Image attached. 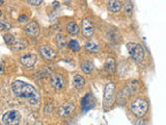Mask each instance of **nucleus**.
<instances>
[{
    "instance_id": "nucleus-1",
    "label": "nucleus",
    "mask_w": 166,
    "mask_h": 125,
    "mask_svg": "<svg viewBox=\"0 0 166 125\" xmlns=\"http://www.w3.org/2000/svg\"><path fill=\"white\" fill-rule=\"evenodd\" d=\"M11 90L17 97L29 99L30 102H38L39 101V93L31 84L27 82L16 80L11 84Z\"/></svg>"
},
{
    "instance_id": "nucleus-2",
    "label": "nucleus",
    "mask_w": 166,
    "mask_h": 125,
    "mask_svg": "<svg viewBox=\"0 0 166 125\" xmlns=\"http://www.w3.org/2000/svg\"><path fill=\"white\" fill-rule=\"evenodd\" d=\"M130 109L134 116H136V117H138V118H141L147 113L148 103L147 102V100H144V99L137 98L132 102Z\"/></svg>"
},
{
    "instance_id": "nucleus-3",
    "label": "nucleus",
    "mask_w": 166,
    "mask_h": 125,
    "mask_svg": "<svg viewBox=\"0 0 166 125\" xmlns=\"http://www.w3.org/2000/svg\"><path fill=\"white\" fill-rule=\"evenodd\" d=\"M114 92H115V84L113 82H109V84H106L104 90V98H103V106H104V110L109 109V107H111L114 104V101H115Z\"/></svg>"
},
{
    "instance_id": "nucleus-4",
    "label": "nucleus",
    "mask_w": 166,
    "mask_h": 125,
    "mask_svg": "<svg viewBox=\"0 0 166 125\" xmlns=\"http://www.w3.org/2000/svg\"><path fill=\"white\" fill-rule=\"evenodd\" d=\"M127 49L129 51V54L131 55L134 61L136 62H141L144 58L145 51L144 48L138 43H128L127 44Z\"/></svg>"
},
{
    "instance_id": "nucleus-5",
    "label": "nucleus",
    "mask_w": 166,
    "mask_h": 125,
    "mask_svg": "<svg viewBox=\"0 0 166 125\" xmlns=\"http://www.w3.org/2000/svg\"><path fill=\"white\" fill-rule=\"evenodd\" d=\"M21 121V115L18 110H8L2 116V123L5 125H17Z\"/></svg>"
},
{
    "instance_id": "nucleus-6",
    "label": "nucleus",
    "mask_w": 166,
    "mask_h": 125,
    "mask_svg": "<svg viewBox=\"0 0 166 125\" xmlns=\"http://www.w3.org/2000/svg\"><path fill=\"white\" fill-rule=\"evenodd\" d=\"M81 30L85 38H91L94 32V26L89 18H84L81 21Z\"/></svg>"
},
{
    "instance_id": "nucleus-7",
    "label": "nucleus",
    "mask_w": 166,
    "mask_h": 125,
    "mask_svg": "<svg viewBox=\"0 0 166 125\" xmlns=\"http://www.w3.org/2000/svg\"><path fill=\"white\" fill-rule=\"evenodd\" d=\"M51 86L55 90L61 91L67 86V81H65L64 77L61 74L54 73V74H52V76H51Z\"/></svg>"
},
{
    "instance_id": "nucleus-8",
    "label": "nucleus",
    "mask_w": 166,
    "mask_h": 125,
    "mask_svg": "<svg viewBox=\"0 0 166 125\" xmlns=\"http://www.w3.org/2000/svg\"><path fill=\"white\" fill-rule=\"evenodd\" d=\"M94 103H96V100H94L93 94H86L81 101V107H82L83 113H87L88 110L93 109Z\"/></svg>"
},
{
    "instance_id": "nucleus-9",
    "label": "nucleus",
    "mask_w": 166,
    "mask_h": 125,
    "mask_svg": "<svg viewBox=\"0 0 166 125\" xmlns=\"http://www.w3.org/2000/svg\"><path fill=\"white\" fill-rule=\"evenodd\" d=\"M76 110L75 104L72 102H68V103H64L62 106L58 109V115L61 118H65L71 116L74 113V110Z\"/></svg>"
},
{
    "instance_id": "nucleus-10",
    "label": "nucleus",
    "mask_w": 166,
    "mask_h": 125,
    "mask_svg": "<svg viewBox=\"0 0 166 125\" xmlns=\"http://www.w3.org/2000/svg\"><path fill=\"white\" fill-rule=\"evenodd\" d=\"M25 32H26V35L28 37H30V38H35V37H38L39 33V24L34 21L28 23L26 26H25Z\"/></svg>"
},
{
    "instance_id": "nucleus-11",
    "label": "nucleus",
    "mask_w": 166,
    "mask_h": 125,
    "mask_svg": "<svg viewBox=\"0 0 166 125\" xmlns=\"http://www.w3.org/2000/svg\"><path fill=\"white\" fill-rule=\"evenodd\" d=\"M39 53L42 54V56L45 59H48V61H52L56 58V52L55 50L52 49L49 46H41L39 47Z\"/></svg>"
},
{
    "instance_id": "nucleus-12",
    "label": "nucleus",
    "mask_w": 166,
    "mask_h": 125,
    "mask_svg": "<svg viewBox=\"0 0 166 125\" xmlns=\"http://www.w3.org/2000/svg\"><path fill=\"white\" fill-rule=\"evenodd\" d=\"M20 62L23 66L27 67V68H31L35 65L36 62V55L33 54V53H28V54L23 55L21 58H20Z\"/></svg>"
},
{
    "instance_id": "nucleus-13",
    "label": "nucleus",
    "mask_w": 166,
    "mask_h": 125,
    "mask_svg": "<svg viewBox=\"0 0 166 125\" xmlns=\"http://www.w3.org/2000/svg\"><path fill=\"white\" fill-rule=\"evenodd\" d=\"M105 70L108 74L113 75L115 73V59L113 58H107L105 61Z\"/></svg>"
},
{
    "instance_id": "nucleus-14",
    "label": "nucleus",
    "mask_w": 166,
    "mask_h": 125,
    "mask_svg": "<svg viewBox=\"0 0 166 125\" xmlns=\"http://www.w3.org/2000/svg\"><path fill=\"white\" fill-rule=\"evenodd\" d=\"M85 84H86V80L80 74H76L73 77V86L76 90H81L85 86Z\"/></svg>"
},
{
    "instance_id": "nucleus-15",
    "label": "nucleus",
    "mask_w": 166,
    "mask_h": 125,
    "mask_svg": "<svg viewBox=\"0 0 166 125\" xmlns=\"http://www.w3.org/2000/svg\"><path fill=\"white\" fill-rule=\"evenodd\" d=\"M107 7L110 13H118L122 10V3L119 0H109Z\"/></svg>"
},
{
    "instance_id": "nucleus-16",
    "label": "nucleus",
    "mask_w": 166,
    "mask_h": 125,
    "mask_svg": "<svg viewBox=\"0 0 166 125\" xmlns=\"http://www.w3.org/2000/svg\"><path fill=\"white\" fill-rule=\"evenodd\" d=\"M85 49L87 51H89V52L97 53L101 50V46H100V44L97 41L91 40V41H88L87 43L85 44Z\"/></svg>"
},
{
    "instance_id": "nucleus-17",
    "label": "nucleus",
    "mask_w": 166,
    "mask_h": 125,
    "mask_svg": "<svg viewBox=\"0 0 166 125\" xmlns=\"http://www.w3.org/2000/svg\"><path fill=\"white\" fill-rule=\"evenodd\" d=\"M67 30H68V32L71 33L72 36H77L80 32V28L78 26V24L73 21L68 22L67 24Z\"/></svg>"
},
{
    "instance_id": "nucleus-18",
    "label": "nucleus",
    "mask_w": 166,
    "mask_h": 125,
    "mask_svg": "<svg viewBox=\"0 0 166 125\" xmlns=\"http://www.w3.org/2000/svg\"><path fill=\"white\" fill-rule=\"evenodd\" d=\"M27 42L26 41H24V40H22V39H17L15 40V42L13 43V48H14V50H22V49H24V48H26L27 47Z\"/></svg>"
},
{
    "instance_id": "nucleus-19",
    "label": "nucleus",
    "mask_w": 166,
    "mask_h": 125,
    "mask_svg": "<svg viewBox=\"0 0 166 125\" xmlns=\"http://www.w3.org/2000/svg\"><path fill=\"white\" fill-rule=\"evenodd\" d=\"M81 69L86 74H90L93 70V64L89 61H85L81 64Z\"/></svg>"
},
{
    "instance_id": "nucleus-20",
    "label": "nucleus",
    "mask_w": 166,
    "mask_h": 125,
    "mask_svg": "<svg viewBox=\"0 0 166 125\" xmlns=\"http://www.w3.org/2000/svg\"><path fill=\"white\" fill-rule=\"evenodd\" d=\"M68 48L72 51H74V52H78L80 50L79 42L77 41V40H71V41L68 42Z\"/></svg>"
},
{
    "instance_id": "nucleus-21",
    "label": "nucleus",
    "mask_w": 166,
    "mask_h": 125,
    "mask_svg": "<svg viewBox=\"0 0 166 125\" xmlns=\"http://www.w3.org/2000/svg\"><path fill=\"white\" fill-rule=\"evenodd\" d=\"M56 43L59 47L62 48L67 45V42H65V38L62 35H58L56 37Z\"/></svg>"
},
{
    "instance_id": "nucleus-22",
    "label": "nucleus",
    "mask_w": 166,
    "mask_h": 125,
    "mask_svg": "<svg viewBox=\"0 0 166 125\" xmlns=\"http://www.w3.org/2000/svg\"><path fill=\"white\" fill-rule=\"evenodd\" d=\"M4 41L5 43H6V45H8V46H11L13 45V43L15 42V38H14L13 35H10V33H6V35H4Z\"/></svg>"
},
{
    "instance_id": "nucleus-23",
    "label": "nucleus",
    "mask_w": 166,
    "mask_h": 125,
    "mask_svg": "<svg viewBox=\"0 0 166 125\" xmlns=\"http://www.w3.org/2000/svg\"><path fill=\"white\" fill-rule=\"evenodd\" d=\"M125 12L128 16H131L133 13V5L130 1H129V0L125 3Z\"/></svg>"
},
{
    "instance_id": "nucleus-24",
    "label": "nucleus",
    "mask_w": 166,
    "mask_h": 125,
    "mask_svg": "<svg viewBox=\"0 0 166 125\" xmlns=\"http://www.w3.org/2000/svg\"><path fill=\"white\" fill-rule=\"evenodd\" d=\"M11 28V24L7 21H0V30H6Z\"/></svg>"
},
{
    "instance_id": "nucleus-25",
    "label": "nucleus",
    "mask_w": 166,
    "mask_h": 125,
    "mask_svg": "<svg viewBox=\"0 0 166 125\" xmlns=\"http://www.w3.org/2000/svg\"><path fill=\"white\" fill-rule=\"evenodd\" d=\"M29 4L33 5V6H39L42 4L43 0H26Z\"/></svg>"
},
{
    "instance_id": "nucleus-26",
    "label": "nucleus",
    "mask_w": 166,
    "mask_h": 125,
    "mask_svg": "<svg viewBox=\"0 0 166 125\" xmlns=\"http://www.w3.org/2000/svg\"><path fill=\"white\" fill-rule=\"evenodd\" d=\"M53 112V104L52 103H48L45 107V114L46 115H49Z\"/></svg>"
},
{
    "instance_id": "nucleus-27",
    "label": "nucleus",
    "mask_w": 166,
    "mask_h": 125,
    "mask_svg": "<svg viewBox=\"0 0 166 125\" xmlns=\"http://www.w3.org/2000/svg\"><path fill=\"white\" fill-rule=\"evenodd\" d=\"M28 20V17L25 16V15H21L19 17V22H21V23H23V22H26Z\"/></svg>"
},
{
    "instance_id": "nucleus-28",
    "label": "nucleus",
    "mask_w": 166,
    "mask_h": 125,
    "mask_svg": "<svg viewBox=\"0 0 166 125\" xmlns=\"http://www.w3.org/2000/svg\"><path fill=\"white\" fill-rule=\"evenodd\" d=\"M4 73V66L2 62H0V74H3Z\"/></svg>"
},
{
    "instance_id": "nucleus-29",
    "label": "nucleus",
    "mask_w": 166,
    "mask_h": 125,
    "mask_svg": "<svg viewBox=\"0 0 166 125\" xmlns=\"http://www.w3.org/2000/svg\"><path fill=\"white\" fill-rule=\"evenodd\" d=\"M4 3V0H0V5H2Z\"/></svg>"
},
{
    "instance_id": "nucleus-30",
    "label": "nucleus",
    "mask_w": 166,
    "mask_h": 125,
    "mask_svg": "<svg viewBox=\"0 0 166 125\" xmlns=\"http://www.w3.org/2000/svg\"><path fill=\"white\" fill-rule=\"evenodd\" d=\"M1 15H2V12H1V11H0V17H1Z\"/></svg>"
}]
</instances>
